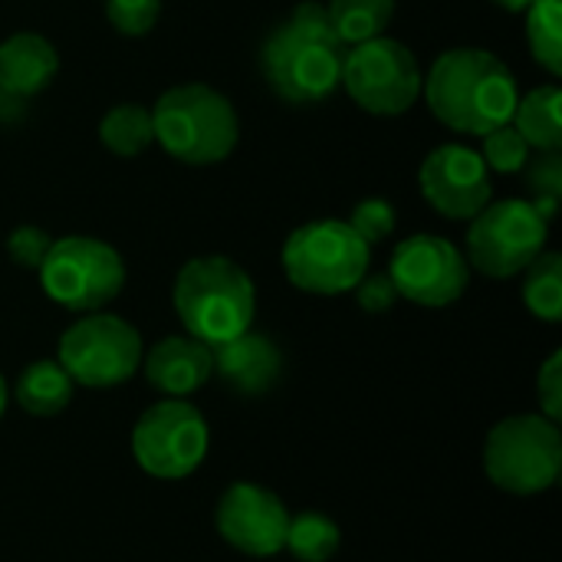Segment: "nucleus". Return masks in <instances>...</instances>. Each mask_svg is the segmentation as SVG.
<instances>
[{"instance_id": "nucleus-7", "label": "nucleus", "mask_w": 562, "mask_h": 562, "mask_svg": "<svg viewBox=\"0 0 562 562\" xmlns=\"http://www.w3.org/2000/svg\"><path fill=\"white\" fill-rule=\"evenodd\" d=\"M36 273L46 296L69 313H99L125 286L122 254L112 244L86 234L53 240Z\"/></svg>"}, {"instance_id": "nucleus-10", "label": "nucleus", "mask_w": 562, "mask_h": 562, "mask_svg": "<svg viewBox=\"0 0 562 562\" xmlns=\"http://www.w3.org/2000/svg\"><path fill=\"white\" fill-rule=\"evenodd\" d=\"M550 221L527 201H491L468 227V267L491 280H510L524 273L543 250Z\"/></svg>"}, {"instance_id": "nucleus-2", "label": "nucleus", "mask_w": 562, "mask_h": 562, "mask_svg": "<svg viewBox=\"0 0 562 562\" xmlns=\"http://www.w3.org/2000/svg\"><path fill=\"white\" fill-rule=\"evenodd\" d=\"M431 115L464 135H487L514 119L517 79L504 59L481 46H458L431 63L422 79Z\"/></svg>"}, {"instance_id": "nucleus-9", "label": "nucleus", "mask_w": 562, "mask_h": 562, "mask_svg": "<svg viewBox=\"0 0 562 562\" xmlns=\"http://www.w3.org/2000/svg\"><path fill=\"white\" fill-rule=\"evenodd\" d=\"M422 79L425 76L415 53L385 33L346 46L339 86L369 115H405L422 99Z\"/></svg>"}, {"instance_id": "nucleus-18", "label": "nucleus", "mask_w": 562, "mask_h": 562, "mask_svg": "<svg viewBox=\"0 0 562 562\" xmlns=\"http://www.w3.org/2000/svg\"><path fill=\"white\" fill-rule=\"evenodd\" d=\"M72 389H76L72 379L66 375V369L56 359H40V362H30L16 375L13 398L33 418H56L69 408Z\"/></svg>"}, {"instance_id": "nucleus-3", "label": "nucleus", "mask_w": 562, "mask_h": 562, "mask_svg": "<svg viewBox=\"0 0 562 562\" xmlns=\"http://www.w3.org/2000/svg\"><path fill=\"white\" fill-rule=\"evenodd\" d=\"M171 300L188 336L211 349L247 333L257 316L250 273L221 254L188 260L175 277Z\"/></svg>"}, {"instance_id": "nucleus-23", "label": "nucleus", "mask_w": 562, "mask_h": 562, "mask_svg": "<svg viewBox=\"0 0 562 562\" xmlns=\"http://www.w3.org/2000/svg\"><path fill=\"white\" fill-rule=\"evenodd\" d=\"M524 280V303L543 323L562 319V257L557 250H543L527 270Z\"/></svg>"}, {"instance_id": "nucleus-21", "label": "nucleus", "mask_w": 562, "mask_h": 562, "mask_svg": "<svg viewBox=\"0 0 562 562\" xmlns=\"http://www.w3.org/2000/svg\"><path fill=\"white\" fill-rule=\"evenodd\" d=\"M395 0H326V16L342 40V46H356L375 40L392 23Z\"/></svg>"}, {"instance_id": "nucleus-30", "label": "nucleus", "mask_w": 562, "mask_h": 562, "mask_svg": "<svg viewBox=\"0 0 562 562\" xmlns=\"http://www.w3.org/2000/svg\"><path fill=\"white\" fill-rule=\"evenodd\" d=\"M537 402H540V415H547L550 422L560 425L562 418V352H550V359L540 366L537 372Z\"/></svg>"}, {"instance_id": "nucleus-6", "label": "nucleus", "mask_w": 562, "mask_h": 562, "mask_svg": "<svg viewBox=\"0 0 562 562\" xmlns=\"http://www.w3.org/2000/svg\"><path fill=\"white\" fill-rule=\"evenodd\" d=\"M286 280L313 296H342L369 273L372 247L346 221H310L283 244Z\"/></svg>"}, {"instance_id": "nucleus-24", "label": "nucleus", "mask_w": 562, "mask_h": 562, "mask_svg": "<svg viewBox=\"0 0 562 562\" xmlns=\"http://www.w3.org/2000/svg\"><path fill=\"white\" fill-rule=\"evenodd\" d=\"M527 46L530 56L550 72H562V0H533L527 10Z\"/></svg>"}, {"instance_id": "nucleus-19", "label": "nucleus", "mask_w": 562, "mask_h": 562, "mask_svg": "<svg viewBox=\"0 0 562 562\" xmlns=\"http://www.w3.org/2000/svg\"><path fill=\"white\" fill-rule=\"evenodd\" d=\"M562 92L560 86L547 82L517 99L510 125L524 135V142L537 151H562Z\"/></svg>"}, {"instance_id": "nucleus-26", "label": "nucleus", "mask_w": 562, "mask_h": 562, "mask_svg": "<svg viewBox=\"0 0 562 562\" xmlns=\"http://www.w3.org/2000/svg\"><path fill=\"white\" fill-rule=\"evenodd\" d=\"M484 138V151H481V158H484V165H487V171H497V175H517V171H524V165L530 161V145L524 142V135L507 122V125H501V128H494V132H487V135H481Z\"/></svg>"}, {"instance_id": "nucleus-22", "label": "nucleus", "mask_w": 562, "mask_h": 562, "mask_svg": "<svg viewBox=\"0 0 562 562\" xmlns=\"http://www.w3.org/2000/svg\"><path fill=\"white\" fill-rule=\"evenodd\" d=\"M339 543H342V530L333 517L319 510H303L290 517L283 550H290L296 562H329L339 553Z\"/></svg>"}, {"instance_id": "nucleus-12", "label": "nucleus", "mask_w": 562, "mask_h": 562, "mask_svg": "<svg viewBox=\"0 0 562 562\" xmlns=\"http://www.w3.org/2000/svg\"><path fill=\"white\" fill-rule=\"evenodd\" d=\"M385 273L392 277L398 296L428 310H445L458 303L471 283L468 257L448 237H438V234L405 237L395 247Z\"/></svg>"}, {"instance_id": "nucleus-28", "label": "nucleus", "mask_w": 562, "mask_h": 562, "mask_svg": "<svg viewBox=\"0 0 562 562\" xmlns=\"http://www.w3.org/2000/svg\"><path fill=\"white\" fill-rule=\"evenodd\" d=\"M105 16L122 36H145L161 16V0H105Z\"/></svg>"}, {"instance_id": "nucleus-29", "label": "nucleus", "mask_w": 562, "mask_h": 562, "mask_svg": "<svg viewBox=\"0 0 562 562\" xmlns=\"http://www.w3.org/2000/svg\"><path fill=\"white\" fill-rule=\"evenodd\" d=\"M49 247H53V237L36 224H20L7 234V254L23 270H40Z\"/></svg>"}, {"instance_id": "nucleus-25", "label": "nucleus", "mask_w": 562, "mask_h": 562, "mask_svg": "<svg viewBox=\"0 0 562 562\" xmlns=\"http://www.w3.org/2000/svg\"><path fill=\"white\" fill-rule=\"evenodd\" d=\"M527 171V201L553 221L562 204V151H540L524 165Z\"/></svg>"}, {"instance_id": "nucleus-8", "label": "nucleus", "mask_w": 562, "mask_h": 562, "mask_svg": "<svg viewBox=\"0 0 562 562\" xmlns=\"http://www.w3.org/2000/svg\"><path fill=\"white\" fill-rule=\"evenodd\" d=\"M142 333L112 313H86L76 319L56 346V362L66 369L72 385L115 389L142 369Z\"/></svg>"}, {"instance_id": "nucleus-17", "label": "nucleus", "mask_w": 562, "mask_h": 562, "mask_svg": "<svg viewBox=\"0 0 562 562\" xmlns=\"http://www.w3.org/2000/svg\"><path fill=\"white\" fill-rule=\"evenodd\" d=\"M211 352H214V372L237 395H250V398L267 395L283 375L280 346L270 336L254 333V329L214 346Z\"/></svg>"}, {"instance_id": "nucleus-5", "label": "nucleus", "mask_w": 562, "mask_h": 562, "mask_svg": "<svg viewBox=\"0 0 562 562\" xmlns=\"http://www.w3.org/2000/svg\"><path fill=\"white\" fill-rule=\"evenodd\" d=\"M484 471L504 494H547L562 474L560 425L540 412L497 422L484 441Z\"/></svg>"}, {"instance_id": "nucleus-4", "label": "nucleus", "mask_w": 562, "mask_h": 562, "mask_svg": "<svg viewBox=\"0 0 562 562\" xmlns=\"http://www.w3.org/2000/svg\"><path fill=\"white\" fill-rule=\"evenodd\" d=\"M151 128L168 158L194 168L227 161L240 142L237 109L224 92L204 82H181L165 89L151 109Z\"/></svg>"}, {"instance_id": "nucleus-32", "label": "nucleus", "mask_w": 562, "mask_h": 562, "mask_svg": "<svg viewBox=\"0 0 562 562\" xmlns=\"http://www.w3.org/2000/svg\"><path fill=\"white\" fill-rule=\"evenodd\" d=\"M491 3H497V7L507 10V13H524L533 0H491Z\"/></svg>"}, {"instance_id": "nucleus-14", "label": "nucleus", "mask_w": 562, "mask_h": 562, "mask_svg": "<svg viewBox=\"0 0 562 562\" xmlns=\"http://www.w3.org/2000/svg\"><path fill=\"white\" fill-rule=\"evenodd\" d=\"M418 188L448 221H471L491 204V171L481 151L458 142L428 151L418 171Z\"/></svg>"}, {"instance_id": "nucleus-31", "label": "nucleus", "mask_w": 562, "mask_h": 562, "mask_svg": "<svg viewBox=\"0 0 562 562\" xmlns=\"http://www.w3.org/2000/svg\"><path fill=\"white\" fill-rule=\"evenodd\" d=\"M356 300L366 313H389L395 303H398V290L392 283L389 273H366L359 283H356Z\"/></svg>"}, {"instance_id": "nucleus-1", "label": "nucleus", "mask_w": 562, "mask_h": 562, "mask_svg": "<svg viewBox=\"0 0 562 562\" xmlns=\"http://www.w3.org/2000/svg\"><path fill=\"white\" fill-rule=\"evenodd\" d=\"M342 56L346 46L326 16V3L303 0L267 33L260 72L283 102L319 105L339 89Z\"/></svg>"}, {"instance_id": "nucleus-33", "label": "nucleus", "mask_w": 562, "mask_h": 562, "mask_svg": "<svg viewBox=\"0 0 562 562\" xmlns=\"http://www.w3.org/2000/svg\"><path fill=\"white\" fill-rule=\"evenodd\" d=\"M3 412H7V382L0 375V418H3Z\"/></svg>"}, {"instance_id": "nucleus-15", "label": "nucleus", "mask_w": 562, "mask_h": 562, "mask_svg": "<svg viewBox=\"0 0 562 562\" xmlns=\"http://www.w3.org/2000/svg\"><path fill=\"white\" fill-rule=\"evenodd\" d=\"M59 72L56 46L40 33H13L0 43V112L23 109Z\"/></svg>"}, {"instance_id": "nucleus-20", "label": "nucleus", "mask_w": 562, "mask_h": 562, "mask_svg": "<svg viewBox=\"0 0 562 562\" xmlns=\"http://www.w3.org/2000/svg\"><path fill=\"white\" fill-rule=\"evenodd\" d=\"M99 142L119 155V158H135L145 148L155 145V128H151V109L138 102H119L112 105L102 122H99Z\"/></svg>"}, {"instance_id": "nucleus-16", "label": "nucleus", "mask_w": 562, "mask_h": 562, "mask_svg": "<svg viewBox=\"0 0 562 562\" xmlns=\"http://www.w3.org/2000/svg\"><path fill=\"white\" fill-rule=\"evenodd\" d=\"M142 369L148 385L165 398H188L211 382L214 352L191 336H165L142 356Z\"/></svg>"}, {"instance_id": "nucleus-27", "label": "nucleus", "mask_w": 562, "mask_h": 562, "mask_svg": "<svg viewBox=\"0 0 562 562\" xmlns=\"http://www.w3.org/2000/svg\"><path fill=\"white\" fill-rule=\"evenodd\" d=\"M369 247L382 244L385 237H392L395 231V207L385 198H366L352 207L349 221H346Z\"/></svg>"}, {"instance_id": "nucleus-11", "label": "nucleus", "mask_w": 562, "mask_h": 562, "mask_svg": "<svg viewBox=\"0 0 562 562\" xmlns=\"http://www.w3.org/2000/svg\"><path fill=\"white\" fill-rule=\"evenodd\" d=\"M207 445V422L184 398H165L145 408L132 428V458L145 474L158 481L191 477L204 464Z\"/></svg>"}, {"instance_id": "nucleus-13", "label": "nucleus", "mask_w": 562, "mask_h": 562, "mask_svg": "<svg viewBox=\"0 0 562 562\" xmlns=\"http://www.w3.org/2000/svg\"><path fill=\"white\" fill-rule=\"evenodd\" d=\"M214 527L221 540L237 553L254 560H270L286 543L290 510L270 487L254 481H237L221 494L214 510Z\"/></svg>"}]
</instances>
